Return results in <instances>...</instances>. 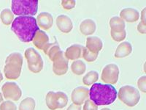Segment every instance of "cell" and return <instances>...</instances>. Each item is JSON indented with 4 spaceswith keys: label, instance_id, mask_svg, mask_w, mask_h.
<instances>
[{
    "label": "cell",
    "instance_id": "6da1fadb",
    "mask_svg": "<svg viewBox=\"0 0 146 110\" xmlns=\"http://www.w3.org/2000/svg\"><path fill=\"white\" fill-rule=\"evenodd\" d=\"M39 30L36 18L33 16H18L12 23L11 30L23 43L32 41Z\"/></svg>",
    "mask_w": 146,
    "mask_h": 110
},
{
    "label": "cell",
    "instance_id": "7a4b0ae2",
    "mask_svg": "<svg viewBox=\"0 0 146 110\" xmlns=\"http://www.w3.org/2000/svg\"><path fill=\"white\" fill-rule=\"evenodd\" d=\"M117 94L112 85L94 83L89 90V99L97 106L110 105L116 100Z\"/></svg>",
    "mask_w": 146,
    "mask_h": 110
},
{
    "label": "cell",
    "instance_id": "3957f363",
    "mask_svg": "<svg viewBox=\"0 0 146 110\" xmlns=\"http://www.w3.org/2000/svg\"><path fill=\"white\" fill-rule=\"evenodd\" d=\"M23 57L19 52H13L6 57L4 74L9 80H16L21 74Z\"/></svg>",
    "mask_w": 146,
    "mask_h": 110
},
{
    "label": "cell",
    "instance_id": "277c9868",
    "mask_svg": "<svg viewBox=\"0 0 146 110\" xmlns=\"http://www.w3.org/2000/svg\"><path fill=\"white\" fill-rule=\"evenodd\" d=\"M37 0H13L11 10L18 16H33L38 11Z\"/></svg>",
    "mask_w": 146,
    "mask_h": 110
},
{
    "label": "cell",
    "instance_id": "5b68a950",
    "mask_svg": "<svg viewBox=\"0 0 146 110\" xmlns=\"http://www.w3.org/2000/svg\"><path fill=\"white\" fill-rule=\"evenodd\" d=\"M117 95L121 102L129 107H135L140 100L139 90L131 85H124L121 87Z\"/></svg>",
    "mask_w": 146,
    "mask_h": 110
},
{
    "label": "cell",
    "instance_id": "8992f818",
    "mask_svg": "<svg viewBox=\"0 0 146 110\" xmlns=\"http://www.w3.org/2000/svg\"><path fill=\"white\" fill-rule=\"evenodd\" d=\"M45 103L50 110L63 109L68 103V97L64 92H48L45 96Z\"/></svg>",
    "mask_w": 146,
    "mask_h": 110
},
{
    "label": "cell",
    "instance_id": "52a82bcc",
    "mask_svg": "<svg viewBox=\"0 0 146 110\" xmlns=\"http://www.w3.org/2000/svg\"><path fill=\"white\" fill-rule=\"evenodd\" d=\"M24 57L27 60L29 70L34 73H38L43 69L44 62L41 55L34 48H28L24 52Z\"/></svg>",
    "mask_w": 146,
    "mask_h": 110
},
{
    "label": "cell",
    "instance_id": "ba28073f",
    "mask_svg": "<svg viewBox=\"0 0 146 110\" xmlns=\"http://www.w3.org/2000/svg\"><path fill=\"white\" fill-rule=\"evenodd\" d=\"M119 73V68L116 64H108L102 69L101 79L102 82L108 85H115L118 81Z\"/></svg>",
    "mask_w": 146,
    "mask_h": 110
},
{
    "label": "cell",
    "instance_id": "9c48e42d",
    "mask_svg": "<svg viewBox=\"0 0 146 110\" xmlns=\"http://www.w3.org/2000/svg\"><path fill=\"white\" fill-rule=\"evenodd\" d=\"M2 95L6 99L18 101L22 95V90L18 84L13 82H5L2 87Z\"/></svg>",
    "mask_w": 146,
    "mask_h": 110
},
{
    "label": "cell",
    "instance_id": "30bf717a",
    "mask_svg": "<svg viewBox=\"0 0 146 110\" xmlns=\"http://www.w3.org/2000/svg\"><path fill=\"white\" fill-rule=\"evenodd\" d=\"M52 62L53 71L55 75L63 76L67 73L69 69V60L65 57L64 53L62 51L58 54Z\"/></svg>",
    "mask_w": 146,
    "mask_h": 110
},
{
    "label": "cell",
    "instance_id": "8fae6325",
    "mask_svg": "<svg viewBox=\"0 0 146 110\" xmlns=\"http://www.w3.org/2000/svg\"><path fill=\"white\" fill-rule=\"evenodd\" d=\"M89 98V90L85 87H78L72 90L71 100L74 104L80 106Z\"/></svg>",
    "mask_w": 146,
    "mask_h": 110
},
{
    "label": "cell",
    "instance_id": "7c38bea8",
    "mask_svg": "<svg viewBox=\"0 0 146 110\" xmlns=\"http://www.w3.org/2000/svg\"><path fill=\"white\" fill-rule=\"evenodd\" d=\"M56 26L58 30L64 34L70 33L73 29V23L71 18L66 15H59L56 18Z\"/></svg>",
    "mask_w": 146,
    "mask_h": 110
},
{
    "label": "cell",
    "instance_id": "4fadbf2b",
    "mask_svg": "<svg viewBox=\"0 0 146 110\" xmlns=\"http://www.w3.org/2000/svg\"><path fill=\"white\" fill-rule=\"evenodd\" d=\"M32 43L38 49L43 51L45 47L50 44V39L48 35L44 31L39 29L35 33Z\"/></svg>",
    "mask_w": 146,
    "mask_h": 110
},
{
    "label": "cell",
    "instance_id": "5bb4252c",
    "mask_svg": "<svg viewBox=\"0 0 146 110\" xmlns=\"http://www.w3.org/2000/svg\"><path fill=\"white\" fill-rule=\"evenodd\" d=\"M139 12L137 9L132 7H126L120 12V18H121L124 21L129 23H134L137 21L139 19Z\"/></svg>",
    "mask_w": 146,
    "mask_h": 110
},
{
    "label": "cell",
    "instance_id": "9a60e30c",
    "mask_svg": "<svg viewBox=\"0 0 146 110\" xmlns=\"http://www.w3.org/2000/svg\"><path fill=\"white\" fill-rule=\"evenodd\" d=\"M36 23L38 27L43 29L45 30H50L53 24V15L47 12H42L40 13L36 16Z\"/></svg>",
    "mask_w": 146,
    "mask_h": 110
},
{
    "label": "cell",
    "instance_id": "2e32d148",
    "mask_svg": "<svg viewBox=\"0 0 146 110\" xmlns=\"http://www.w3.org/2000/svg\"><path fill=\"white\" fill-rule=\"evenodd\" d=\"M84 46L80 44H72L66 48L64 56L68 60H77L82 57Z\"/></svg>",
    "mask_w": 146,
    "mask_h": 110
},
{
    "label": "cell",
    "instance_id": "e0dca14e",
    "mask_svg": "<svg viewBox=\"0 0 146 110\" xmlns=\"http://www.w3.org/2000/svg\"><path fill=\"white\" fill-rule=\"evenodd\" d=\"M86 48L93 53H100L103 48V42L97 36L88 37L86 42Z\"/></svg>",
    "mask_w": 146,
    "mask_h": 110
},
{
    "label": "cell",
    "instance_id": "ac0fdd59",
    "mask_svg": "<svg viewBox=\"0 0 146 110\" xmlns=\"http://www.w3.org/2000/svg\"><path fill=\"white\" fill-rule=\"evenodd\" d=\"M80 31L83 35L89 36L93 35L96 30V25L94 21L91 18H86L80 23Z\"/></svg>",
    "mask_w": 146,
    "mask_h": 110
},
{
    "label": "cell",
    "instance_id": "d6986e66",
    "mask_svg": "<svg viewBox=\"0 0 146 110\" xmlns=\"http://www.w3.org/2000/svg\"><path fill=\"white\" fill-rule=\"evenodd\" d=\"M131 52H132V46L129 42H121L115 49L114 57L115 58H124L129 56Z\"/></svg>",
    "mask_w": 146,
    "mask_h": 110
},
{
    "label": "cell",
    "instance_id": "ffe728a7",
    "mask_svg": "<svg viewBox=\"0 0 146 110\" xmlns=\"http://www.w3.org/2000/svg\"><path fill=\"white\" fill-rule=\"evenodd\" d=\"M109 25L110 27V30L113 32H122L125 30L126 23L119 16H113L110 19Z\"/></svg>",
    "mask_w": 146,
    "mask_h": 110
},
{
    "label": "cell",
    "instance_id": "44dd1931",
    "mask_svg": "<svg viewBox=\"0 0 146 110\" xmlns=\"http://www.w3.org/2000/svg\"><path fill=\"white\" fill-rule=\"evenodd\" d=\"M61 48L60 46L56 44H49L45 48V49L43 50L44 53L46 55H48L50 60L53 61V59L56 57L58 54L61 52Z\"/></svg>",
    "mask_w": 146,
    "mask_h": 110
},
{
    "label": "cell",
    "instance_id": "7402d4cb",
    "mask_svg": "<svg viewBox=\"0 0 146 110\" xmlns=\"http://www.w3.org/2000/svg\"><path fill=\"white\" fill-rule=\"evenodd\" d=\"M71 70L75 75H83L86 70V65L82 60H75L71 65Z\"/></svg>",
    "mask_w": 146,
    "mask_h": 110
},
{
    "label": "cell",
    "instance_id": "603a6c76",
    "mask_svg": "<svg viewBox=\"0 0 146 110\" xmlns=\"http://www.w3.org/2000/svg\"><path fill=\"white\" fill-rule=\"evenodd\" d=\"M0 18L3 24L9 26L12 24L14 21V14L10 9L5 8L0 13Z\"/></svg>",
    "mask_w": 146,
    "mask_h": 110
},
{
    "label": "cell",
    "instance_id": "cb8c5ba5",
    "mask_svg": "<svg viewBox=\"0 0 146 110\" xmlns=\"http://www.w3.org/2000/svg\"><path fill=\"white\" fill-rule=\"evenodd\" d=\"M99 79V73L96 70H91L88 72L83 78V83L86 86H91L96 83Z\"/></svg>",
    "mask_w": 146,
    "mask_h": 110
},
{
    "label": "cell",
    "instance_id": "d4e9b609",
    "mask_svg": "<svg viewBox=\"0 0 146 110\" xmlns=\"http://www.w3.org/2000/svg\"><path fill=\"white\" fill-rule=\"evenodd\" d=\"M36 102L32 97H27L23 99L19 104L18 110H35Z\"/></svg>",
    "mask_w": 146,
    "mask_h": 110
},
{
    "label": "cell",
    "instance_id": "484cf974",
    "mask_svg": "<svg viewBox=\"0 0 146 110\" xmlns=\"http://www.w3.org/2000/svg\"><path fill=\"white\" fill-rule=\"evenodd\" d=\"M82 56H83V59L86 61H87L88 62H94L95 60L97 59V57L99 56V53H93V52H91L89 50H88L86 47H84Z\"/></svg>",
    "mask_w": 146,
    "mask_h": 110
},
{
    "label": "cell",
    "instance_id": "4316f807",
    "mask_svg": "<svg viewBox=\"0 0 146 110\" xmlns=\"http://www.w3.org/2000/svg\"><path fill=\"white\" fill-rule=\"evenodd\" d=\"M110 35H111V38H113V40L114 41L116 42H121L123 41V40H125L126 37V30L122 31V32H113L110 30Z\"/></svg>",
    "mask_w": 146,
    "mask_h": 110
},
{
    "label": "cell",
    "instance_id": "83f0119b",
    "mask_svg": "<svg viewBox=\"0 0 146 110\" xmlns=\"http://www.w3.org/2000/svg\"><path fill=\"white\" fill-rule=\"evenodd\" d=\"M0 110H17V106L11 101H5L1 103Z\"/></svg>",
    "mask_w": 146,
    "mask_h": 110
},
{
    "label": "cell",
    "instance_id": "f1b7e54d",
    "mask_svg": "<svg viewBox=\"0 0 146 110\" xmlns=\"http://www.w3.org/2000/svg\"><path fill=\"white\" fill-rule=\"evenodd\" d=\"M76 5V2L74 0H63L62 1V6L64 10H70Z\"/></svg>",
    "mask_w": 146,
    "mask_h": 110
},
{
    "label": "cell",
    "instance_id": "f546056e",
    "mask_svg": "<svg viewBox=\"0 0 146 110\" xmlns=\"http://www.w3.org/2000/svg\"><path fill=\"white\" fill-rule=\"evenodd\" d=\"M137 86L139 90L143 93H146V76L139 77L137 80Z\"/></svg>",
    "mask_w": 146,
    "mask_h": 110
},
{
    "label": "cell",
    "instance_id": "4dcf8cb0",
    "mask_svg": "<svg viewBox=\"0 0 146 110\" xmlns=\"http://www.w3.org/2000/svg\"><path fill=\"white\" fill-rule=\"evenodd\" d=\"M83 110H98V106L95 104L91 99H87L84 102Z\"/></svg>",
    "mask_w": 146,
    "mask_h": 110
},
{
    "label": "cell",
    "instance_id": "1f68e13d",
    "mask_svg": "<svg viewBox=\"0 0 146 110\" xmlns=\"http://www.w3.org/2000/svg\"><path fill=\"white\" fill-rule=\"evenodd\" d=\"M137 30L138 32L140 34H145L146 33V23H143V22H139L137 24Z\"/></svg>",
    "mask_w": 146,
    "mask_h": 110
},
{
    "label": "cell",
    "instance_id": "d6a6232c",
    "mask_svg": "<svg viewBox=\"0 0 146 110\" xmlns=\"http://www.w3.org/2000/svg\"><path fill=\"white\" fill-rule=\"evenodd\" d=\"M139 15H140V19H141L140 21L144 23H146V7L143 8V10L141 12V13L139 14Z\"/></svg>",
    "mask_w": 146,
    "mask_h": 110
},
{
    "label": "cell",
    "instance_id": "836d02e7",
    "mask_svg": "<svg viewBox=\"0 0 146 110\" xmlns=\"http://www.w3.org/2000/svg\"><path fill=\"white\" fill-rule=\"evenodd\" d=\"M66 110H81V107H80V106H78L76 105V104L72 103V104H71V105L67 108Z\"/></svg>",
    "mask_w": 146,
    "mask_h": 110
},
{
    "label": "cell",
    "instance_id": "e575fe53",
    "mask_svg": "<svg viewBox=\"0 0 146 110\" xmlns=\"http://www.w3.org/2000/svg\"><path fill=\"white\" fill-rule=\"evenodd\" d=\"M3 102V95H2V93H0V105H1V103Z\"/></svg>",
    "mask_w": 146,
    "mask_h": 110
},
{
    "label": "cell",
    "instance_id": "d590c367",
    "mask_svg": "<svg viewBox=\"0 0 146 110\" xmlns=\"http://www.w3.org/2000/svg\"><path fill=\"white\" fill-rule=\"evenodd\" d=\"M3 80V75H2V72H1V70H0V82H2V81Z\"/></svg>",
    "mask_w": 146,
    "mask_h": 110
},
{
    "label": "cell",
    "instance_id": "8d00e7d4",
    "mask_svg": "<svg viewBox=\"0 0 146 110\" xmlns=\"http://www.w3.org/2000/svg\"><path fill=\"white\" fill-rule=\"evenodd\" d=\"M101 110H111V109L109 108H103V109H102Z\"/></svg>",
    "mask_w": 146,
    "mask_h": 110
}]
</instances>
